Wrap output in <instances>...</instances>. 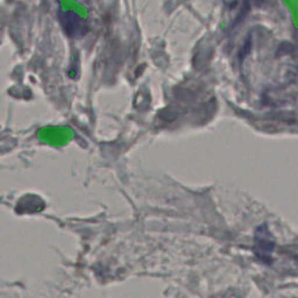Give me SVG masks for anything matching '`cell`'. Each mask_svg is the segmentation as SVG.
I'll use <instances>...</instances> for the list:
<instances>
[{
  "instance_id": "obj_1",
  "label": "cell",
  "mask_w": 298,
  "mask_h": 298,
  "mask_svg": "<svg viewBox=\"0 0 298 298\" xmlns=\"http://www.w3.org/2000/svg\"><path fill=\"white\" fill-rule=\"evenodd\" d=\"M61 24L70 36H82L87 30L86 21L77 12L70 8V6L68 10L63 7V12L61 14Z\"/></svg>"
},
{
  "instance_id": "obj_2",
  "label": "cell",
  "mask_w": 298,
  "mask_h": 298,
  "mask_svg": "<svg viewBox=\"0 0 298 298\" xmlns=\"http://www.w3.org/2000/svg\"><path fill=\"white\" fill-rule=\"evenodd\" d=\"M265 226L260 227L258 232H256V246H257V253H261V257L265 258V253H270L273 251L274 243L270 241V235L265 234Z\"/></svg>"
}]
</instances>
